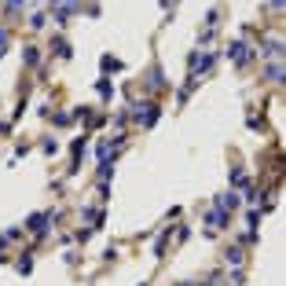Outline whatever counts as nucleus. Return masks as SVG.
<instances>
[{
	"mask_svg": "<svg viewBox=\"0 0 286 286\" xmlns=\"http://www.w3.org/2000/svg\"><path fill=\"white\" fill-rule=\"evenodd\" d=\"M136 118H139L143 125H154V118H158V106H154V103H136Z\"/></svg>",
	"mask_w": 286,
	"mask_h": 286,
	"instance_id": "nucleus-1",
	"label": "nucleus"
},
{
	"mask_svg": "<svg viewBox=\"0 0 286 286\" xmlns=\"http://www.w3.org/2000/svg\"><path fill=\"white\" fill-rule=\"evenodd\" d=\"M228 55H231V59H235V62H238V66H242V62H246V59H249V48H246V44H242V41H238V44H231V48H228Z\"/></svg>",
	"mask_w": 286,
	"mask_h": 286,
	"instance_id": "nucleus-2",
	"label": "nucleus"
},
{
	"mask_svg": "<svg viewBox=\"0 0 286 286\" xmlns=\"http://www.w3.org/2000/svg\"><path fill=\"white\" fill-rule=\"evenodd\" d=\"M44 224H48V217H44V213H37L33 220H29V228H33V231H44Z\"/></svg>",
	"mask_w": 286,
	"mask_h": 286,
	"instance_id": "nucleus-3",
	"label": "nucleus"
},
{
	"mask_svg": "<svg viewBox=\"0 0 286 286\" xmlns=\"http://www.w3.org/2000/svg\"><path fill=\"white\" fill-rule=\"evenodd\" d=\"M228 264H242V249L231 246V249H228Z\"/></svg>",
	"mask_w": 286,
	"mask_h": 286,
	"instance_id": "nucleus-4",
	"label": "nucleus"
},
{
	"mask_svg": "<svg viewBox=\"0 0 286 286\" xmlns=\"http://www.w3.org/2000/svg\"><path fill=\"white\" fill-rule=\"evenodd\" d=\"M37 59H41L37 48H26V66H37Z\"/></svg>",
	"mask_w": 286,
	"mask_h": 286,
	"instance_id": "nucleus-5",
	"label": "nucleus"
},
{
	"mask_svg": "<svg viewBox=\"0 0 286 286\" xmlns=\"http://www.w3.org/2000/svg\"><path fill=\"white\" fill-rule=\"evenodd\" d=\"M55 52H59L62 59H66V55H70V44H66V41H59V37H55Z\"/></svg>",
	"mask_w": 286,
	"mask_h": 286,
	"instance_id": "nucleus-6",
	"label": "nucleus"
},
{
	"mask_svg": "<svg viewBox=\"0 0 286 286\" xmlns=\"http://www.w3.org/2000/svg\"><path fill=\"white\" fill-rule=\"evenodd\" d=\"M4 44H8V37H4V29H0V48H4Z\"/></svg>",
	"mask_w": 286,
	"mask_h": 286,
	"instance_id": "nucleus-7",
	"label": "nucleus"
}]
</instances>
